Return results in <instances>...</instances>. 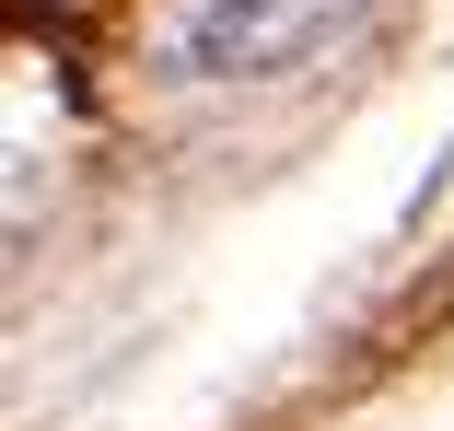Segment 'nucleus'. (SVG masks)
Here are the masks:
<instances>
[{
	"instance_id": "nucleus-1",
	"label": "nucleus",
	"mask_w": 454,
	"mask_h": 431,
	"mask_svg": "<svg viewBox=\"0 0 454 431\" xmlns=\"http://www.w3.org/2000/svg\"><path fill=\"white\" fill-rule=\"evenodd\" d=\"M338 12H361V0H187V24H175V59H187L199 82H256L303 59Z\"/></svg>"
}]
</instances>
